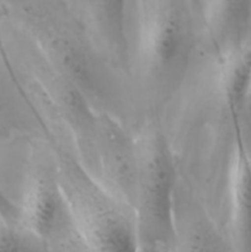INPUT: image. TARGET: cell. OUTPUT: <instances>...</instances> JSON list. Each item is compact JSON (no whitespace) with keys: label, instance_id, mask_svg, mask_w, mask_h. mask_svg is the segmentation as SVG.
I'll list each match as a JSON object with an SVG mask.
<instances>
[{"label":"cell","instance_id":"9","mask_svg":"<svg viewBox=\"0 0 251 252\" xmlns=\"http://www.w3.org/2000/svg\"><path fill=\"white\" fill-rule=\"evenodd\" d=\"M41 240L32 234L25 235L16 230L12 223L0 217V251H34L39 250L37 243Z\"/></svg>","mask_w":251,"mask_h":252},{"label":"cell","instance_id":"8","mask_svg":"<svg viewBox=\"0 0 251 252\" xmlns=\"http://www.w3.org/2000/svg\"><path fill=\"white\" fill-rule=\"evenodd\" d=\"M108 46L118 58L127 57L126 0H86Z\"/></svg>","mask_w":251,"mask_h":252},{"label":"cell","instance_id":"1","mask_svg":"<svg viewBox=\"0 0 251 252\" xmlns=\"http://www.w3.org/2000/svg\"><path fill=\"white\" fill-rule=\"evenodd\" d=\"M176 167L166 139L161 134L148 138L138 169V248L169 250L176 243L174 193Z\"/></svg>","mask_w":251,"mask_h":252},{"label":"cell","instance_id":"3","mask_svg":"<svg viewBox=\"0 0 251 252\" xmlns=\"http://www.w3.org/2000/svg\"><path fill=\"white\" fill-rule=\"evenodd\" d=\"M230 120L235 145L230 186L231 235L235 250L251 252V155L241 116L231 113Z\"/></svg>","mask_w":251,"mask_h":252},{"label":"cell","instance_id":"6","mask_svg":"<svg viewBox=\"0 0 251 252\" xmlns=\"http://www.w3.org/2000/svg\"><path fill=\"white\" fill-rule=\"evenodd\" d=\"M221 57L220 84L229 115H243L251 102V44L246 43Z\"/></svg>","mask_w":251,"mask_h":252},{"label":"cell","instance_id":"10","mask_svg":"<svg viewBox=\"0 0 251 252\" xmlns=\"http://www.w3.org/2000/svg\"><path fill=\"white\" fill-rule=\"evenodd\" d=\"M0 217L10 223H16L21 219V209L14 203L0 189Z\"/></svg>","mask_w":251,"mask_h":252},{"label":"cell","instance_id":"5","mask_svg":"<svg viewBox=\"0 0 251 252\" xmlns=\"http://www.w3.org/2000/svg\"><path fill=\"white\" fill-rule=\"evenodd\" d=\"M214 44L220 56L249 43L251 0H207Z\"/></svg>","mask_w":251,"mask_h":252},{"label":"cell","instance_id":"2","mask_svg":"<svg viewBox=\"0 0 251 252\" xmlns=\"http://www.w3.org/2000/svg\"><path fill=\"white\" fill-rule=\"evenodd\" d=\"M145 62L162 91L172 90L186 71L191 51L188 25L177 7L166 5L155 14L145 34Z\"/></svg>","mask_w":251,"mask_h":252},{"label":"cell","instance_id":"7","mask_svg":"<svg viewBox=\"0 0 251 252\" xmlns=\"http://www.w3.org/2000/svg\"><path fill=\"white\" fill-rule=\"evenodd\" d=\"M86 240L101 251L138 250L137 233L127 221L112 216L94 219L86 233Z\"/></svg>","mask_w":251,"mask_h":252},{"label":"cell","instance_id":"4","mask_svg":"<svg viewBox=\"0 0 251 252\" xmlns=\"http://www.w3.org/2000/svg\"><path fill=\"white\" fill-rule=\"evenodd\" d=\"M21 219L29 233L47 241L63 233L70 220L68 207L58 187L49 180H37L26 193Z\"/></svg>","mask_w":251,"mask_h":252}]
</instances>
